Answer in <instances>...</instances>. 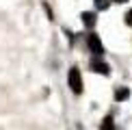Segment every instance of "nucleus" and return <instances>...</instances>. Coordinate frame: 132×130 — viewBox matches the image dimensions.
<instances>
[{
    "instance_id": "nucleus-1",
    "label": "nucleus",
    "mask_w": 132,
    "mask_h": 130,
    "mask_svg": "<svg viewBox=\"0 0 132 130\" xmlns=\"http://www.w3.org/2000/svg\"><path fill=\"white\" fill-rule=\"evenodd\" d=\"M67 83H69V89L74 91L76 95L82 93V76H80V69H78V67H71V69H69Z\"/></svg>"
},
{
    "instance_id": "nucleus-2",
    "label": "nucleus",
    "mask_w": 132,
    "mask_h": 130,
    "mask_svg": "<svg viewBox=\"0 0 132 130\" xmlns=\"http://www.w3.org/2000/svg\"><path fill=\"white\" fill-rule=\"evenodd\" d=\"M87 43H89V48H91V52H93V54H97V56H100V54H104V46H102V39L95 35V32H91V35L87 37Z\"/></svg>"
},
{
    "instance_id": "nucleus-3",
    "label": "nucleus",
    "mask_w": 132,
    "mask_h": 130,
    "mask_svg": "<svg viewBox=\"0 0 132 130\" xmlns=\"http://www.w3.org/2000/svg\"><path fill=\"white\" fill-rule=\"evenodd\" d=\"M91 69H93V72H97V74H104V76L111 74V67H108L104 61H97V59H91Z\"/></svg>"
},
{
    "instance_id": "nucleus-4",
    "label": "nucleus",
    "mask_w": 132,
    "mask_h": 130,
    "mask_svg": "<svg viewBox=\"0 0 132 130\" xmlns=\"http://www.w3.org/2000/svg\"><path fill=\"white\" fill-rule=\"evenodd\" d=\"M80 18H82V24H85L87 28H93V26H95V15H93L91 11H85Z\"/></svg>"
},
{
    "instance_id": "nucleus-5",
    "label": "nucleus",
    "mask_w": 132,
    "mask_h": 130,
    "mask_svg": "<svg viewBox=\"0 0 132 130\" xmlns=\"http://www.w3.org/2000/svg\"><path fill=\"white\" fill-rule=\"evenodd\" d=\"M130 95V91H128V87H121V89H117L115 91V100L117 102H121V100H126V98Z\"/></svg>"
},
{
    "instance_id": "nucleus-6",
    "label": "nucleus",
    "mask_w": 132,
    "mask_h": 130,
    "mask_svg": "<svg viewBox=\"0 0 132 130\" xmlns=\"http://www.w3.org/2000/svg\"><path fill=\"white\" fill-rule=\"evenodd\" d=\"M102 130H115V124H113V117H111V115L104 117V121H102Z\"/></svg>"
},
{
    "instance_id": "nucleus-7",
    "label": "nucleus",
    "mask_w": 132,
    "mask_h": 130,
    "mask_svg": "<svg viewBox=\"0 0 132 130\" xmlns=\"http://www.w3.org/2000/svg\"><path fill=\"white\" fill-rule=\"evenodd\" d=\"M95 4H97V9H100V11H104V9L108 7V0H95Z\"/></svg>"
},
{
    "instance_id": "nucleus-8",
    "label": "nucleus",
    "mask_w": 132,
    "mask_h": 130,
    "mask_svg": "<svg viewBox=\"0 0 132 130\" xmlns=\"http://www.w3.org/2000/svg\"><path fill=\"white\" fill-rule=\"evenodd\" d=\"M126 24L132 26V11H128V15H126Z\"/></svg>"
},
{
    "instance_id": "nucleus-9",
    "label": "nucleus",
    "mask_w": 132,
    "mask_h": 130,
    "mask_svg": "<svg viewBox=\"0 0 132 130\" xmlns=\"http://www.w3.org/2000/svg\"><path fill=\"white\" fill-rule=\"evenodd\" d=\"M115 2H128V0H115Z\"/></svg>"
}]
</instances>
